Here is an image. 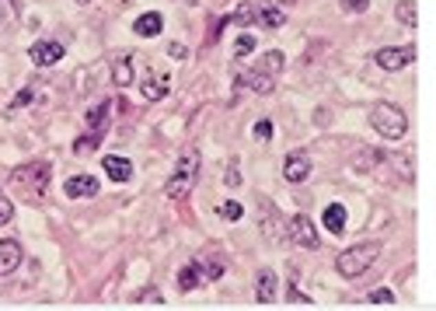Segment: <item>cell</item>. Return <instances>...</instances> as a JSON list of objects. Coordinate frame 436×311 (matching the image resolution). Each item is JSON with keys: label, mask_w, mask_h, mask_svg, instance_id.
Segmentation results:
<instances>
[{"label": "cell", "mask_w": 436, "mask_h": 311, "mask_svg": "<svg viewBox=\"0 0 436 311\" xmlns=\"http://www.w3.org/2000/svg\"><path fill=\"white\" fill-rule=\"evenodd\" d=\"M196 179H199V150L196 147H185L178 154V161H175V172H172L168 185H165V196L175 199V203L189 199V192L196 189Z\"/></svg>", "instance_id": "cell-1"}, {"label": "cell", "mask_w": 436, "mask_h": 311, "mask_svg": "<svg viewBox=\"0 0 436 311\" xmlns=\"http://www.w3.org/2000/svg\"><path fill=\"white\" fill-rule=\"evenodd\" d=\"M380 255V245L377 241H363V245H353V248H346L339 259H335V270H339V277H346V280H356V277H363L366 270H370V263Z\"/></svg>", "instance_id": "cell-2"}, {"label": "cell", "mask_w": 436, "mask_h": 311, "mask_svg": "<svg viewBox=\"0 0 436 311\" xmlns=\"http://www.w3.org/2000/svg\"><path fill=\"white\" fill-rule=\"evenodd\" d=\"M370 123L373 130L384 137V140H402L405 130H408V119L398 106H391V101H373V109H370Z\"/></svg>", "instance_id": "cell-3"}, {"label": "cell", "mask_w": 436, "mask_h": 311, "mask_svg": "<svg viewBox=\"0 0 436 311\" xmlns=\"http://www.w3.org/2000/svg\"><path fill=\"white\" fill-rule=\"evenodd\" d=\"M11 185L25 196V199H42L45 185H49V165L35 161V165H21L11 172Z\"/></svg>", "instance_id": "cell-4"}, {"label": "cell", "mask_w": 436, "mask_h": 311, "mask_svg": "<svg viewBox=\"0 0 436 311\" xmlns=\"http://www.w3.org/2000/svg\"><path fill=\"white\" fill-rule=\"evenodd\" d=\"M258 228H262V234H265L272 245H287V241H290V234H287V221L280 217V210H276V206H272L269 199L258 203Z\"/></svg>", "instance_id": "cell-5"}, {"label": "cell", "mask_w": 436, "mask_h": 311, "mask_svg": "<svg viewBox=\"0 0 436 311\" xmlns=\"http://www.w3.org/2000/svg\"><path fill=\"white\" fill-rule=\"evenodd\" d=\"M373 60H377V67H380V70H388V74H395V70H405V67H412V60H415V46H402V49H380V53H377Z\"/></svg>", "instance_id": "cell-6"}, {"label": "cell", "mask_w": 436, "mask_h": 311, "mask_svg": "<svg viewBox=\"0 0 436 311\" xmlns=\"http://www.w3.org/2000/svg\"><path fill=\"white\" fill-rule=\"evenodd\" d=\"M287 234H290V241H297L300 248H318V234H314V224H311L307 214H297V217L287 224Z\"/></svg>", "instance_id": "cell-7"}, {"label": "cell", "mask_w": 436, "mask_h": 311, "mask_svg": "<svg viewBox=\"0 0 436 311\" xmlns=\"http://www.w3.org/2000/svg\"><path fill=\"white\" fill-rule=\"evenodd\" d=\"M28 57L35 67H52L56 60H63V42H52V39H42L28 49Z\"/></svg>", "instance_id": "cell-8"}, {"label": "cell", "mask_w": 436, "mask_h": 311, "mask_svg": "<svg viewBox=\"0 0 436 311\" xmlns=\"http://www.w3.org/2000/svg\"><path fill=\"white\" fill-rule=\"evenodd\" d=\"M283 175H287V182H304V179H311V158L304 150H293L290 158H287V165H283Z\"/></svg>", "instance_id": "cell-9"}, {"label": "cell", "mask_w": 436, "mask_h": 311, "mask_svg": "<svg viewBox=\"0 0 436 311\" xmlns=\"http://www.w3.org/2000/svg\"><path fill=\"white\" fill-rule=\"evenodd\" d=\"M238 88H251L255 94H269L272 88H276V77L262 74V70H241L238 74Z\"/></svg>", "instance_id": "cell-10"}, {"label": "cell", "mask_w": 436, "mask_h": 311, "mask_svg": "<svg viewBox=\"0 0 436 311\" xmlns=\"http://www.w3.org/2000/svg\"><path fill=\"white\" fill-rule=\"evenodd\" d=\"M168 74L165 70H150L147 77H143V84H140V91H143V98L147 101H157V98H165L168 94Z\"/></svg>", "instance_id": "cell-11"}, {"label": "cell", "mask_w": 436, "mask_h": 311, "mask_svg": "<svg viewBox=\"0 0 436 311\" xmlns=\"http://www.w3.org/2000/svg\"><path fill=\"white\" fill-rule=\"evenodd\" d=\"M21 266V245L14 238H4L0 241V277H8Z\"/></svg>", "instance_id": "cell-12"}, {"label": "cell", "mask_w": 436, "mask_h": 311, "mask_svg": "<svg viewBox=\"0 0 436 311\" xmlns=\"http://www.w3.org/2000/svg\"><path fill=\"white\" fill-rule=\"evenodd\" d=\"M63 192H67L70 199H84V196H98V179H94V175H74V179H67Z\"/></svg>", "instance_id": "cell-13"}, {"label": "cell", "mask_w": 436, "mask_h": 311, "mask_svg": "<svg viewBox=\"0 0 436 311\" xmlns=\"http://www.w3.org/2000/svg\"><path fill=\"white\" fill-rule=\"evenodd\" d=\"M276 287H280L276 273H272V270H262L258 280H255V301H258V304H272V301H276Z\"/></svg>", "instance_id": "cell-14"}, {"label": "cell", "mask_w": 436, "mask_h": 311, "mask_svg": "<svg viewBox=\"0 0 436 311\" xmlns=\"http://www.w3.org/2000/svg\"><path fill=\"white\" fill-rule=\"evenodd\" d=\"M101 168H105L108 179H116V182H129L133 179V165L126 158H116V154H108V158L101 161Z\"/></svg>", "instance_id": "cell-15"}, {"label": "cell", "mask_w": 436, "mask_h": 311, "mask_svg": "<svg viewBox=\"0 0 436 311\" xmlns=\"http://www.w3.org/2000/svg\"><path fill=\"white\" fill-rule=\"evenodd\" d=\"M160 28H165V21H160V14H157V11H147V14H140V18L133 21V32H136V35H143V39L160 35Z\"/></svg>", "instance_id": "cell-16"}, {"label": "cell", "mask_w": 436, "mask_h": 311, "mask_svg": "<svg viewBox=\"0 0 436 311\" xmlns=\"http://www.w3.org/2000/svg\"><path fill=\"white\" fill-rule=\"evenodd\" d=\"M112 81L119 88H129L133 84V53H123V57L112 60Z\"/></svg>", "instance_id": "cell-17"}, {"label": "cell", "mask_w": 436, "mask_h": 311, "mask_svg": "<svg viewBox=\"0 0 436 311\" xmlns=\"http://www.w3.org/2000/svg\"><path fill=\"white\" fill-rule=\"evenodd\" d=\"M324 228H329L332 234H342L346 231V206H339V203H332V206H324Z\"/></svg>", "instance_id": "cell-18"}, {"label": "cell", "mask_w": 436, "mask_h": 311, "mask_svg": "<svg viewBox=\"0 0 436 311\" xmlns=\"http://www.w3.org/2000/svg\"><path fill=\"white\" fill-rule=\"evenodd\" d=\"M283 63H287V57L280 53V49H269V53H262V57H258V67H255V70H262V74H272V77H276V74L283 70Z\"/></svg>", "instance_id": "cell-19"}, {"label": "cell", "mask_w": 436, "mask_h": 311, "mask_svg": "<svg viewBox=\"0 0 436 311\" xmlns=\"http://www.w3.org/2000/svg\"><path fill=\"white\" fill-rule=\"evenodd\" d=\"M108 112H112V106L108 101H101V106H94L91 112H87V130H91V137H101V130H105V119H108Z\"/></svg>", "instance_id": "cell-20"}, {"label": "cell", "mask_w": 436, "mask_h": 311, "mask_svg": "<svg viewBox=\"0 0 436 311\" xmlns=\"http://www.w3.org/2000/svg\"><path fill=\"white\" fill-rule=\"evenodd\" d=\"M196 270H199V277H206V280H216L224 273V255H209V259H199L196 263Z\"/></svg>", "instance_id": "cell-21"}, {"label": "cell", "mask_w": 436, "mask_h": 311, "mask_svg": "<svg viewBox=\"0 0 436 311\" xmlns=\"http://www.w3.org/2000/svg\"><path fill=\"white\" fill-rule=\"evenodd\" d=\"M199 270H196V263H189V266H182L178 270V290H196L199 287Z\"/></svg>", "instance_id": "cell-22"}, {"label": "cell", "mask_w": 436, "mask_h": 311, "mask_svg": "<svg viewBox=\"0 0 436 311\" xmlns=\"http://www.w3.org/2000/svg\"><path fill=\"white\" fill-rule=\"evenodd\" d=\"M419 8L412 4V0H402V4H398V21L402 25H408V28H415L419 25V14H415Z\"/></svg>", "instance_id": "cell-23"}, {"label": "cell", "mask_w": 436, "mask_h": 311, "mask_svg": "<svg viewBox=\"0 0 436 311\" xmlns=\"http://www.w3.org/2000/svg\"><path fill=\"white\" fill-rule=\"evenodd\" d=\"M251 21H258V11H255L251 4H241V8L231 14V25H251Z\"/></svg>", "instance_id": "cell-24"}, {"label": "cell", "mask_w": 436, "mask_h": 311, "mask_svg": "<svg viewBox=\"0 0 436 311\" xmlns=\"http://www.w3.org/2000/svg\"><path fill=\"white\" fill-rule=\"evenodd\" d=\"M258 18H262L269 28H280V25L287 21V14H283L280 8H262V11H258Z\"/></svg>", "instance_id": "cell-25"}, {"label": "cell", "mask_w": 436, "mask_h": 311, "mask_svg": "<svg viewBox=\"0 0 436 311\" xmlns=\"http://www.w3.org/2000/svg\"><path fill=\"white\" fill-rule=\"evenodd\" d=\"M220 217H224V221H241V217H245V206L234 203V199H227V203H220Z\"/></svg>", "instance_id": "cell-26"}, {"label": "cell", "mask_w": 436, "mask_h": 311, "mask_svg": "<svg viewBox=\"0 0 436 311\" xmlns=\"http://www.w3.org/2000/svg\"><path fill=\"white\" fill-rule=\"evenodd\" d=\"M255 46H258V42H255V39H251V35L245 32V35H241V39L234 42V57H238V60H245L248 53H255Z\"/></svg>", "instance_id": "cell-27"}, {"label": "cell", "mask_w": 436, "mask_h": 311, "mask_svg": "<svg viewBox=\"0 0 436 311\" xmlns=\"http://www.w3.org/2000/svg\"><path fill=\"white\" fill-rule=\"evenodd\" d=\"M366 301H370V304H395V294H391L388 287H377V290H370Z\"/></svg>", "instance_id": "cell-28"}, {"label": "cell", "mask_w": 436, "mask_h": 311, "mask_svg": "<svg viewBox=\"0 0 436 311\" xmlns=\"http://www.w3.org/2000/svg\"><path fill=\"white\" fill-rule=\"evenodd\" d=\"M98 147V137H81V140H74V154H91Z\"/></svg>", "instance_id": "cell-29"}, {"label": "cell", "mask_w": 436, "mask_h": 311, "mask_svg": "<svg viewBox=\"0 0 436 311\" xmlns=\"http://www.w3.org/2000/svg\"><path fill=\"white\" fill-rule=\"evenodd\" d=\"M11 217H14V203L8 196H0V224H8Z\"/></svg>", "instance_id": "cell-30"}, {"label": "cell", "mask_w": 436, "mask_h": 311, "mask_svg": "<svg viewBox=\"0 0 436 311\" xmlns=\"http://www.w3.org/2000/svg\"><path fill=\"white\" fill-rule=\"evenodd\" d=\"M366 8H370V0H342V11H353V14H360Z\"/></svg>", "instance_id": "cell-31"}, {"label": "cell", "mask_w": 436, "mask_h": 311, "mask_svg": "<svg viewBox=\"0 0 436 311\" xmlns=\"http://www.w3.org/2000/svg\"><path fill=\"white\" fill-rule=\"evenodd\" d=\"M32 98H35V91H32V88H25V91H21V94H18L14 101H11V112H14V109H21V106H28Z\"/></svg>", "instance_id": "cell-32"}, {"label": "cell", "mask_w": 436, "mask_h": 311, "mask_svg": "<svg viewBox=\"0 0 436 311\" xmlns=\"http://www.w3.org/2000/svg\"><path fill=\"white\" fill-rule=\"evenodd\" d=\"M255 137H258V140H269V137H272V123H269V119H258V123H255Z\"/></svg>", "instance_id": "cell-33"}, {"label": "cell", "mask_w": 436, "mask_h": 311, "mask_svg": "<svg viewBox=\"0 0 436 311\" xmlns=\"http://www.w3.org/2000/svg\"><path fill=\"white\" fill-rule=\"evenodd\" d=\"M224 182H227V185H241V172H238V165H231V168L224 172Z\"/></svg>", "instance_id": "cell-34"}, {"label": "cell", "mask_w": 436, "mask_h": 311, "mask_svg": "<svg viewBox=\"0 0 436 311\" xmlns=\"http://www.w3.org/2000/svg\"><path fill=\"white\" fill-rule=\"evenodd\" d=\"M168 57H175V60H185V46L172 42V46H168Z\"/></svg>", "instance_id": "cell-35"}, {"label": "cell", "mask_w": 436, "mask_h": 311, "mask_svg": "<svg viewBox=\"0 0 436 311\" xmlns=\"http://www.w3.org/2000/svg\"><path fill=\"white\" fill-rule=\"evenodd\" d=\"M8 18H11V4H8V8L0 4V21H8Z\"/></svg>", "instance_id": "cell-36"}, {"label": "cell", "mask_w": 436, "mask_h": 311, "mask_svg": "<svg viewBox=\"0 0 436 311\" xmlns=\"http://www.w3.org/2000/svg\"><path fill=\"white\" fill-rule=\"evenodd\" d=\"M77 4H87V0H77Z\"/></svg>", "instance_id": "cell-37"}]
</instances>
